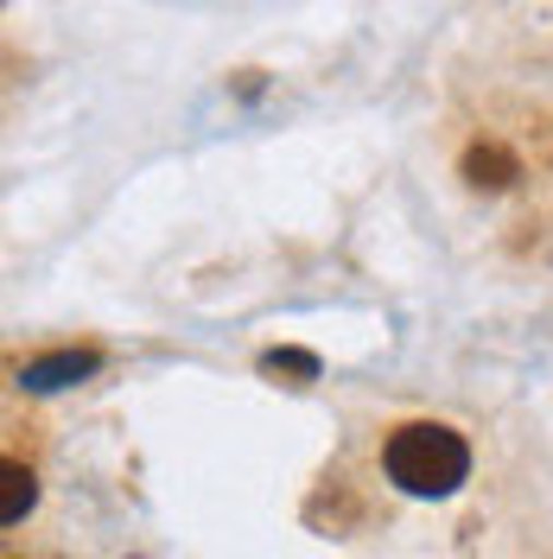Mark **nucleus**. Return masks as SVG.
Segmentation results:
<instances>
[{
    "label": "nucleus",
    "instance_id": "1",
    "mask_svg": "<svg viewBox=\"0 0 553 559\" xmlns=\"http://www.w3.org/2000/svg\"><path fill=\"white\" fill-rule=\"evenodd\" d=\"M388 477L408 489V496H451V489L471 477V445L451 432V426H401L388 439Z\"/></svg>",
    "mask_w": 553,
    "mask_h": 559
},
{
    "label": "nucleus",
    "instance_id": "2",
    "mask_svg": "<svg viewBox=\"0 0 553 559\" xmlns=\"http://www.w3.org/2000/svg\"><path fill=\"white\" fill-rule=\"evenodd\" d=\"M96 349H51V356H33L26 362V376L20 382L33 388V394H51V388H70V382H83V376H96Z\"/></svg>",
    "mask_w": 553,
    "mask_h": 559
},
{
    "label": "nucleus",
    "instance_id": "3",
    "mask_svg": "<svg viewBox=\"0 0 553 559\" xmlns=\"http://www.w3.org/2000/svg\"><path fill=\"white\" fill-rule=\"evenodd\" d=\"M464 178L496 191V185H509V178H516V159H509L503 146H471V153H464Z\"/></svg>",
    "mask_w": 553,
    "mask_h": 559
},
{
    "label": "nucleus",
    "instance_id": "4",
    "mask_svg": "<svg viewBox=\"0 0 553 559\" xmlns=\"http://www.w3.org/2000/svg\"><path fill=\"white\" fill-rule=\"evenodd\" d=\"M0 522H20L26 509H33V496H38V484H33V471H20V464H7L0 471Z\"/></svg>",
    "mask_w": 553,
    "mask_h": 559
},
{
    "label": "nucleus",
    "instance_id": "5",
    "mask_svg": "<svg viewBox=\"0 0 553 559\" xmlns=\"http://www.w3.org/2000/svg\"><path fill=\"white\" fill-rule=\"evenodd\" d=\"M261 369H268V376H293V382H311V376H318V356H306V349H268Z\"/></svg>",
    "mask_w": 553,
    "mask_h": 559
}]
</instances>
